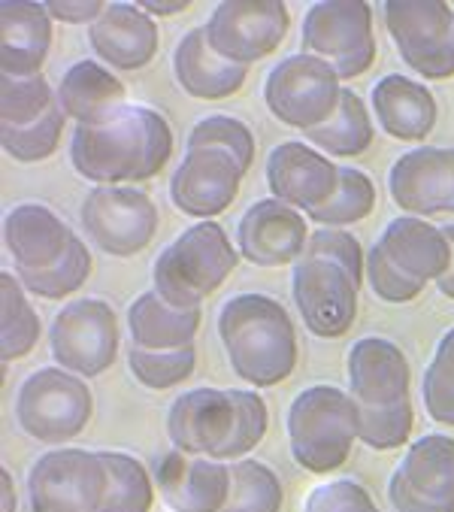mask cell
Here are the masks:
<instances>
[{"mask_svg": "<svg viewBox=\"0 0 454 512\" xmlns=\"http://www.w3.org/2000/svg\"><path fill=\"white\" fill-rule=\"evenodd\" d=\"M173 76L179 88L197 100H224L246 85L249 67L224 61L206 37V28H191L173 52Z\"/></svg>", "mask_w": 454, "mask_h": 512, "instance_id": "cell-27", "label": "cell"}, {"mask_svg": "<svg viewBox=\"0 0 454 512\" xmlns=\"http://www.w3.org/2000/svg\"><path fill=\"white\" fill-rule=\"evenodd\" d=\"M309 225L300 210L267 197L246 210L237 225V249L255 267H288L300 264L309 243Z\"/></svg>", "mask_w": 454, "mask_h": 512, "instance_id": "cell-18", "label": "cell"}, {"mask_svg": "<svg viewBox=\"0 0 454 512\" xmlns=\"http://www.w3.org/2000/svg\"><path fill=\"white\" fill-rule=\"evenodd\" d=\"M246 170L221 149L185 152L176 173L170 176L173 207L197 222H215L240 194Z\"/></svg>", "mask_w": 454, "mask_h": 512, "instance_id": "cell-16", "label": "cell"}, {"mask_svg": "<svg viewBox=\"0 0 454 512\" xmlns=\"http://www.w3.org/2000/svg\"><path fill=\"white\" fill-rule=\"evenodd\" d=\"M143 13H149L152 19L155 16H179L191 7V0H140L137 4Z\"/></svg>", "mask_w": 454, "mask_h": 512, "instance_id": "cell-47", "label": "cell"}, {"mask_svg": "<svg viewBox=\"0 0 454 512\" xmlns=\"http://www.w3.org/2000/svg\"><path fill=\"white\" fill-rule=\"evenodd\" d=\"M155 485L173 512H221L231 497V464L173 449L158 461Z\"/></svg>", "mask_w": 454, "mask_h": 512, "instance_id": "cell-21", "label": "cell"}, {"mask_svg": "<svg viewBox=\"0 0 454 512\" xmlns=\"http://www.w3.org/2000/svg\"><path fill=\"white\" fill-rule=\"evenodd\" d=\"M358 440V400L336 385H309L288 406V443L294 461L315 473L339 470Z\"/></svg>", "mask_w": 454, "mask_h": 512, "instance_id": "cell-4", "label": "cell"}, {"mask_svg": "<svg viewBox=\"0 0 454 512\" xmlns=\"http://www.w3.org/2000/svg\"><path fill=\"white\" fill-rule=\"evenodd\" d=\"M58 104L79 128H94L128 107V88L103 64L76 61L58 82Z\"/></svg>", "mask_w": 454, "mask_h": 512, "instance_id": "cell-26", "label": "cell"}, {"mask_svg": "<svg viewBox=\"0 0 454 512\" xmlns=\"http://www.w3.org/2000/svg\"><path fill=\"white\" fill-rule=\"evenodd\" d=\"M234 391V403H237V428H234V437L227 443L215 461L221 464H234V461H243L267 434V403L261 400V394L255 391H243V388H231Z\"/></svg>", "mask_w": 454, "mask_h": 512, "instance_id": "cell-42", "label": "cell"}, {"mask_svg": "<svg viewBox=\"0 0 454 512\" xmlns=\"http://www.w3.org/2000/svg\"><path fill=\"white\" fill-rule=\"evenodd\" d=\"M67 116L61 110V104H55L43 119H37L34 125L25 128H0V146L13 161L22 164H37L55 155L61 134H64Z\"/></svg>", "mask_w": 454, "mask_h": 512, "instance_id": "cell-37", "label": "cell"}, {"mask_svg": "<svg viewBox=\"0 0 454 512\" xmlns=\"http://www.w3.org/2000/svg\"><path fill=\"white\" fill-rule=\"evenodd\" d=\"M128 331L134 346L149 352L185 349L200 331V310H173L155 291H143L128 310Z\"/></svg>", "mask_w": 454, "mask_h": 512, "instance_id": "cell-29", "label": "cell"}, {"mask_svg": "<svg viewBox=\"0 0 454 512\" xmlns=\"http://www.w3.org/2000/svg\"><path fill=\"white\" fill-rule=\"evenodd\" d=\"M49 349L61 370L94 379L119 355V319L100 297H79L55 316Z\"/></svg>", "mask_w": 454, "mask_h": 512, "instance_id": "cell-11", "label": "cell"}, {"mask_svg": "<svg viewBox=\"0 0 454 512\" xmlns=\"http://www.w3.org/2000/svg\"><path fill=\"white\" fill-rule=\"evenodd\" d=\"M0 512H16V482L10 470H0Z\"/></svg>", "mask_w": 454, "mask_h": 512, "instance_id": "cell-48", "label": "cell"}, {"mask_svg": "<svg viewBox=\"0 0 454 512\" xmlns=\"http://www.w3.org/2000/svg\"><path fill=\"white\" fill-rule=\"evenodd\" d=\"M46 13L52 16V22L91 28L106 13V4L103 0H46Z\"/></svg>", "mask_w": 454, "mask_h": 512, "instance_id": "cell-46", "label": "cell"}, {"mask_svg": "<svg viewBox=\"0 0 454 512\" xmlns=\"http://www.w3.org/2000/svg\"><path fill=\"white\" fill-rule=\"evenodd\" d=\"M388 497L394 512H454V437L424 434L397 464Z\"/></svg>", "mask_w": 454, "mask_h": 512, "instance_id": "cell-14", "label": "cell"}, {"mask_svg": "<svg viewBox=\"0 0 454 512\" xmlns=\"http://www.w3.org/2000/svg\"><path fill=\"white\" fill-rule=\"evenodd\" d=\"M282 500V482L267 464L255 458L231 464V497L221 512H279Z\"/></svg>", "mask_w": 454, "mask_h": 512, "instance_id": "cell-33", "label": "cell"}, {"mask_svg": "<svg viewBox=\"0 0 454 512\" xmlns=\"http://www.w3.org/2000/svg\"><path fill=\"white\" fill-rule=\"evenodd\" d=\"M267 188L276 200L309 216L336 194L339 167L315 146L288 140L267 155Z\"/></svg>", "mask_w": 454, "mask_h": 512, "instance_id": "cell-19", "label": "cell"}, {"mask_svg": "<svg viewBox=\"0 0 454 512\" xmlns=\"http://www.w3.org/2000/svg\"><path fill=\"white\" fill-rule=\"evenodd\" d=\"M291 291L297 300V313L309 334L321 340L346 337L358 319L361 285L333 261L303 258L294 264Z\"/></svg>", "mask_w": 454, "mask_h": 512, "instance_id": "cell-13", "label": "cell"}, {"mask_svg": "<svg viewBox=\"0 0 454 512\" xmlns=\"http://www.w3.org/2000/svg\"><path fill=\"white\" fill-rule=\"evenodd\" d=\"M445 237H448V243H451V267H448V273L436 282V288H439L442 297L454 300V225H445Z\"/></svg>", "mask_w": 454, "mask_h": 512, "instance_id": "cell-49", "label": "cell"}, {"mask_svg": "<svg viewBox=\"0 0 454 512\" xmlns=\"http://www.w3.org/2000/svg\"><path fill=\"white\" fill-rule=\"evenodd\" d=\"M106 488V464L88 449H52L28 473L31 512H100Z\"/></svg>", "mask_w": 454, "mask_h": 512, "instance_id": "cell-10", "label": "cell"}, {"mask_svg": "<svg viewBox=\"0 0 454 512\" xmlns=\"http://www.w3.org/2000/svg\"><path fill=\"white\" fill-rule=\"evenodd\" d=\"M100 458L109 473V488L100 512H149L158 494L149 467L128 452H100Z\"/></svg>", "mask_w": 454, "mask_h": 512, "instance_id": "cell-32", "label": "cell"}, {"mask_svg": "<svg viewBox=\"0 0 454 512\" xmlns=\"http://www.w3.org/2000/svg\"><path fill=\"white\" fill-rule=\"evenodd\" d=\"M240 264V249L231 246L218 222H197L182 231L152 267V291L173 310H200Z\"/></svg>", "mask_w": 454, "mask_h": 512, "instance_id": "cell-3", "label": "cell"}, {"mask_svg": "<svg viewBox=\"0 0 454 512\" xmlns=\"http://www.w3.org/2000/svg\"><path fill=\"white\" fill-rule=\"evenodd\" d=\"M385 28L403 58L424 79L454 76V10L445 0H388Z\"/></svg>", "mask_w": 454, "mask_h": 512, "instance_id": "cell-9", "label": "cell"}, {"mask_svg": "<svg viewBox=\"0 0 454 512\" xmlns=\"http://www.w3.org/2000/svg\"><path fill=\"white\" fill-rule=\"evenodd\" d=\"M376 210V185L358 167H339V188L324 207L309 213V222L321 228L355 225Z\"/></svg>", "mask_w": 454, "mask_h": 512, "instance_id": "cell-34", "label": "cell"}, {"mask_svg": "<svg viewBox=\"0 0 454 512\" xmlns=\"http://www.w3.org/2000/svg\"><path fill=\"white\" fill-rule=\"evenodd\" d=\"M303 258H321V261H333L343 267L358 285L367 282V255L361 249V243L343 231V228H318L309 243H306V255Z\"/></svg>", "mask_w": 454, "mask_h": 512, "instance_id": "cell-43", "label": "cell"}, {"mask_svg": "<svg viewBox=\"0 0 454 512\" xmlns=\"http://www.w3.org/2000/svg\"><path fill=\"white\" fill-rule=\"evenodd\" d=\"M303 512H379V506L361 482L333 479L309 491Z\"/></svg>", "mask_w": 454, "mask_h": 512, "instance_id": "cell-45", "label": "cell"}, {"mask_svg": "<svg viewBox=\"0 0 454 512\" xmlns=\"http://www.w3.org/2000/svg\"><path fill=\"white\" fill-rule=\"evenodd\" d=\"M218 337L231 370L252 388L285 382L297 367V331L267 294H237L218 313Z\"/></svg>", "mask_w": 454, "mask_h": 512, "instance_id": "cell-2", "label": "cell"}, {"mask_svg": "<svg viewBox=\"0 0 454 512\" xmlns=\"http://www.w3.org/2000/svg\"><path fill=\"white\" fill-rule=\"evenodd\" d=\"M94 413V397L85 379L61 370H34L16 394V422L19 428L46 446H61L76 440Z\"/></svg>", "mask_w": 454, "mask_h": 512, "instance_id": "cell-5", "label": "cell"}, {"mask_svg": "<svg viewBox=\"0 0 454 512\" xmlns=\"http://www.w3.org/2000/svg\"><path fill=\"white\" fill-rule=\"evenodd\" d=\"M409 361L385 337H364L349 349V394L361 406H394L409 397Z\"/></svg>", "mask_w": 454, "mask_h": 512, "instance_id": "cell-23", "label": "cell"}, {"mask_svg": "<svg viewBox=\"0 0 454 512\" xmlns=\"http://www.w3.org/2000/svg\"><path fill=\"white\" fill-rule=\"evenodd\" d=\"M300 52L330 64L339 79H355L367 73L376 61L370 4H364V0H321V4H312L303 19Z\"/></svg>", "mask_w": 454, "mask_h": 512, "instance_id": "cell-6", "label": "cell"}, {"mask_svg": "<svg viewBox=\"0 0 454 512\" xmlns=\"http://www.w3.org/2000/svg\"><path fill=\"white\" fill-rule=\"evenodd\" d=\"M415 425L412 397L394 406H361L358 403V440L376 452H391L409 443Z\"/></svg>", "mask_w": 454, "mask_h": 512, "instance_id": "cell-36", "label": "cell"}, {"mask_svg": "<svg viewBox=\"0 0 454 512\" xmlns=\"http://www.w3.org/2000/svg\"><path fill=\"white\" fill-rule=\"evenodd\" d=\"M58 104V91L46 76H4L0 79V128H25L43 119Z\"/></svg>", "mask_w": 454, "mask_h": 512, "instance_id": "cell-35", "label": "cell"}, {"mask_svg": "<svg viewBox=\"0 0 454 512\" xmlns=\"http://www.w3.org/2000/svg\"><path fill=\"white\" fill-rule=\"evenodd\" d=\"M19 282L25 285V291H31L34 297H46V300H61L76 294L88 276H91V252L82 240H76L70 246V252L49 270L40 273H16Z\"/></svg>", "mask_w": 454, "mask_h": 512, "instance_id": "cell-38", "label": "cell"}, {"mask_svg": "<svg viewBox=\"0 0 454 512\" xmlns=\"http://www.w3.org/2000/svg\"><path fill=\"white\" fill-rule=\"evenodd\" d=\"M370 107L376 113L379 128L403 143L427 140L439 116L436 97L430 94V88L400 73H388L373 85Z\"/></svg>", "mask_w": 454, "mask_h": 512, "instance_id": "cell-24", "label": "cell"}, {"mask_svg": "<svg viewBox=\"0 0 454 512\" xmlns=\"http://www.w3.org/2000/svg\"><path fill=\"white\" fill-rule=\"evenodd\" d=\"M94 55L116 70H143L158 52V25L137 4H106V13L88 28Z\"/></svg>", "mask_w": 454, "mask_h": 512, "instance_id": "cell-22", "label": "cell"}, {"mask_svg": "<svg viewBox=\"0 0 454 512\" xmlns=\"http://www.w3.org/2000/svg\"><path fill=\"white\" fill-rule=\"evenodd\" d=\"M79 222L85 237L112 258L140 255L158 231V207L131 185H100L82 200Z\"/></svg>", "mask_w": 454, "mask_h": 512, "instance_id": "cell-8", "label": "cell"}, {"mask_svg": "<svg viewBox=\"0 0 454 512\" xmlns=\"http://www.w3.org/2000/svg\"><path fill=\"white\" fill-rule=\"evenodd\" d=\"M288 25L291 16L282 0H224L203 28L224 61L249 67L282 46Z\"/></svg>", "mask_w": 454, "mask_h": 512, "instance_id": "cell-12", "label": "cell"}, {"mask_svg": "<svg viewBox=\"0 0 454 512\" xmlns=\"http://www.w3.org/2000/svg\"><path fill=\"white\" fill-rule=\"evenodd\" d=\"M40 316L28 300L25 285L13 270L0 273V358L13 364L34 352L40 340Z\"/></svg>", "mask_w": 454, "mask_h": 512, "instance_id": "cell-31", "label": "cell"}, {"mask_svg": "<svg viewBox=\"0 0 454 512\" xmlns=\"http://www.w3.org/2000/svg\"><path fill=\"white\" fill-rule=\"evenodd\" d=\"M339 97H343V79L336 70L303 52L279 61L264 82L270 116L303 134L321 128L336 113Z\"/></svg>", "mask_w": 454, "mask_h": 512, "instance_id": "cell-7", "label": "cell"}, {"mask_svg": "<svg viewBox=\"0 0 454 512\" xmlns=\"http://www.w3.org/2000/svg\"><path fill=\"white\" fill-rule=\"evenodd\" d=\"M194 149H221L231 158H237V164L246 173L255 161V137H252L249 125L234 116L200 119L188 134V152H194Z\"/></svg>", "mask_w": 454, "mask_h": 512, "instance_id": "cell-41", "label": "cell"}, {"mask_svg": "<svg viewBox=\"0 0 454 512\" xmlns=\"http://www.w3.org/2000/svg\"><path fill=\"white\" fill-rule=\"evenodd\" d=\"M0 73L4 76H40L52 49V16L46 4L31 0H4L0 4Z\"/></svg>", "mask_w": 454, "mask_h": 512, "instance_id": "cell-25", "label": "cell"}, {"mask_svg": "<svg viewBox=\"0 0 454 512\" xmlns=\"http://www.w3.org/2000/svg\"><path fill=\"white\" fill-rule=\"evenodd\" d=\"M173 155L170 122L149 107L128 104L109 122L76 128L70 140L73 170L100 185H125L158 176Z\"/></svg>", "mask_w": 454, "mask_h": 512, "instance_id": "cell-1", "label": "cell"}, {"mask_svg": "<svg viewBox=\"0 0 454 512\" xmlns=\"http://www.w3.org/2000/svg\"><path fill=\"white\" fill-rule=\"evenodd\" d=\"M79 237L43 203H19L4 216V246L13 273H40L55 267Z\"/></svg>", "mask_w": 454, "mask_h": 512, "instance_id": "cell-20", "label": "cell"}, {"mask_svg": "<svg viewBox=\"0 0 454 512\" xmlns=\"http://www.w3.org/2000/svg\"><path fill=\"white\" fill-rule=\"evenodd\" d=\"M303 137L309 140V146H315L318 152H327L333 158L364 155L373 146L370 110H367V104L352 88H343V97H339L336 113L321 128L306 131Z\"/></svg>", "mask_w": 454, "mask_h": 512, "instance_id": "cell-30", "label": "cell"}, {"mask_svg": "<svg viewBox=\"0 0 454 512\" xmlns=\"http://www.w3.org/2000/svg\"><path fill=\"white\" fill-rule=\"evenodd\" d=\"M427 416L439 425L454 428V328L442 334L421 382Z\"/></svg>", "mask_w": 454, "mask_h": 512, "instance_id": "cell-39", "label": "cell"}, {"mask_svg": "<svg viewBox=\"0 0 454 512\" xmlns=\"http://www.w3.org/2000/svg\"><path fill=\"white\" fill-rule=\"evenodd\" d=\"M367 282L373 288V294L382 300V303H412L415 297H421L424 291V282L406 276L403 270L394 267V261L385 255V249L376 243L367 255Z\"/></svg>", "mask_w": 454, "mask_h": 512, "instance_id": "cell-44", "label": "cell"}, {"mask_svg": "<svg viewBox=\"0 0 454 512\" xmlns=\"http://www.w3.org/2000/svg\"><path fill=\"white\" fill-rule=\"evenodd\" d=\"M237 428L234 391L227 388H191L179 394L167 409V437L176 452L191 458H212L231 443Z\"/></svg>", "mask_w": 454, "mask_h": 512, "instance_id": "cell-15", "label": "cell"}, {"mask_svg": "<svg viewBox=\"0 0 454 512\" xmlns=\"http://www.w3.org/2000/svg\"><path fill=\"white\" fill-rule=\"evenodd\" d=\"M388 191L397 207L415 219L454 213V146L403 152L388 173Z\"/></svg>", "mask_w": 454, "mask_h": 512, "instance_id": "cell-17", "label": "cell"}, {"mask_svg": "<svg viewBox=\"0 0 454 512\" xmlns=\"http://www.w3.org/2000/svg\"><path fill=\"white\" fill-rule=\"evenodd\" d=\"M379 246L397 270L418 282H439L451 267V243L445 228H436L415 216L391 219L379 237Z\"/></svg>", "mask_w": 454, "mask_h": 512, "instance_id": "cell-28", "label": "cell"}, {"mask_svg": "<svg viewBox=\"0 0 454 512\" xmlns=\"http://www.w3.org/2000/svg\"><path fill=\"white\" fill-rule=\"evenodd\" d=\"M128 367L140 385H146L152 391H167V388L182 385L194 373L197 349L185 346V349H173V352H149V349L131 346Z\"/></svg>", "mask_w": 454, "mask_h": 512, "instance_id": "cell-40", "label": "cell"}]
</instances>
